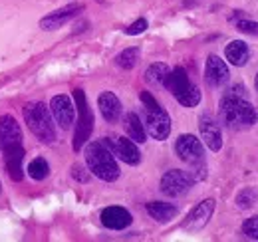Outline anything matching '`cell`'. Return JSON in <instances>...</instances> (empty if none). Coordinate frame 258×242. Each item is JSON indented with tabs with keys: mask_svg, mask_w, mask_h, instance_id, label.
Masks as SVG:
<instances>
[{
	"mask_svg": "<svg viewBox=\"0 0 258 242\" xmlns=\"http://www.w3.org/2000/svg\"><path fill=\"white\" fill-rule=\"evenodd\" d=\"M254 86H256V91H258V74H256V82H254Z\"/></svg>",
	"mask_w": 258,
	"mask_h": 242,
	"instance_id": "31",
	"label": "cell"
},
{
	"mask_svg": "<svg viewBox=\"0 0 258 242\" xmlns=\"http://www.w3.org/2000/svg\"><path fill=\"white\" fill-rule=\"evenodd\" d=\"M145 127H147V133L157 141H163V139L169 137L171 119H169L167 111L161 105L155 107V109H145Z\"/></svg>",
	"mask_w": 258,
	"mask_h": 242,
	"instance_id": "6",
	"label": "cell"
},
{
	"mask_svg": "<svg viewBox=\"0 0 258 242\" xmlns=\"http://www.w3.org/2000/svg\"><path fill=\"white\" fill-rule=\"evenodd\" d=\"M169 72H171V70H169L167 64H161V62L151 64V66L147 68V72H145V80H147L149 84H153V86H163V82H165V78H167Z\"/></svg>",
	"mask_w": 258,
	"mask_h": 242,
	"instance_id": "22",
	"label": "cell"
},
{
	"mask_svg": "<svg viewBox=\"0 0 258 242\" xmlns=\"http://www.w3.org/2000/svg\"><path fill=\"white\" fill-rule=\"evenodd\" d=\"M177 101L183 105V107H195V105H199V101H201V91L199 88L191 84L189 88L185 91H181L179 95H177Z\"/></svg>",
	"mask_w": 258,
	"mask_h": 242,
	"instance_id": "24",
	"label": "cell"
},
{
	"mask_svg": "<svg viewBox=\"0 0 258 242\" xmlns=\"http://www.w3.org/2000/svg\"><path fill=\"white\" fill-rule=\"evenodd\" d=\"M175 151L179 155V159H183V161L189 163V165H197V163H203V161H205L203 143H201V139H197L191 133L181 135V137L177 139Z\"/></svg>",
	"mask_w": 258,
	"mask_h": 242,
	"instance_id": "7",
	"label": "cell"
},
{
	"mask_svg": "<svg viewBox=\"0 0 258 242\" xmlns=\"http://www.w3.org/2000/svg\"><path fill=\"white\" fill-rule=\"evenodd\" d=\"M232 20H236V28L240 32H244V34H256L258 36V22H252V20L244 18L242 12H238V18H232Z\"/></svg>",
	"mask_w": 258,
	"mask_h": 242,
	"instance_id": "27",
	"label": "cell"
},
{
	"mask_svg": "<svg viewBox=\"0 0 258 242\" xmlns=\"http://www.w3.org/2000/svg\"><path fill=\"white\" fill-rule=\"evenodd\" d=\"M103 143L109 147V151L113 153L119 161H123L127 165H139L141 153L137 149L135 141L125 139V137H113V139H103Z\"/></svg>",
	"mask_w": 258,
	"mask_h": 242,
	"instance_id": "8",
	"label": "cell"
},
{
	"mask_svg": "<svg viewBox=\"0 0 258 242\" xmlns=\"http://www.w3.org/2000/svg\"><path fill=\"white\" fill-rule=\"evenodd\" d=\"M22 159H24V147L16 145L10 149H4V161H6V171L12 177V181H22L24 171H22Z\"/></svg>",
	"mask_w": 258,
	"mask_h": 242,
	"instance_id": "17",
	"label": "cell"
},
{
	"mask_svg": "<svg viewBox=\"0 0 258 242\" xmlns=\"http://www.w3.org/2000/svg\"><path fill=\"white\" fill-rule=\"evenodd\" d=\"M147 30V20L145 18H139L137 22H133L131 26H127L125 28V34L127 36H137V34H141V32Z\"/></svg>",
	"mask_w": 258,
	"mask_h": 242,
	"instance_id": "29",
	"label": "cell"
},
{
	"mask_svg": "<svg viewBox=\"0 0 258 242\" xmlns=\"http://www.w3.org/2000/svg\"><path fill=\"white\" fill-rule=\"evenodd\" d=\"M82 10H84L82 4L64 6V8H60V10H56V12L48 14V16H44V18L40 20V28H42V30H58V28H62L64 24H68L74 16H78Z\"/></svg>",
	"mask_w": 258,
	"mask_h": 242,
	"instance_id": "11",
	"label": "cell"
},
{
	"mask_svg": "<svg viewBox=\"0 0 258 242\" xmlns=\"http://www.w3.org/2000/svg\"><path fill=\"white\" fill-rule=\"evenodd\" d=\"M137 60H139V48H127V50H123V52L115 58V64H117L119 68H123V70H133Z\"/></svg>",
	"mask_w": 258,
	"mask_h": 242,
	"instance_id": "25",
	"label": "cell"
},
{
	"mask_svg": "<svg viewBox=\"0 0 258 242\" xmlns=\"http://www.w3.org/2000/svg\"><path fill=\"white\" fill-rule=\"evenodd\" d=\"M28 175L32 177L34 181H44V179L50 175V165L46 163V159L38 157V159L30 161V165H28Z\"/></svg>",
	"mask_w": 258,
	"mask_h": 242,
	"instance_id": "23",
	"label": "cell"
},
{
	"mask_svg": "<svg viewBox=\"0 0 258 242\" xmlns=\"http://www.w3.org/2000/svg\"><path fill=\"white\" fill-rule=\"evenodd\" d=\"M74 99H76V107H78V113H80L76 133H74V151H80L88 143V139L94 131V113L88 105L84 90H74Z\"/></svg>",
	"mask_w": 258,
	"mask_h": 242,
	"instance_id": "4",
	"label": "cell"
},
{
	"mask_svg": "<svg viewBox=\"0 0 258 242\" xmlns=\"http://www.w3.org/2000/svg\"><path fill=\"white\" fill-rule=\"evenodd\" d=\"M256 191H252V189H242L238 195H236V205L240 207V209H250L254 203H256Z\"/></svg>",
	"mask_w": 258,
	"mask_h": 242,
	"instance_id": "26",
	"label": "cell"
},
{
	"mask_svg": "<svg viewBox=\"0 0 258 242\" xmlns=\"http://www.w3.org/2000/svg\"><path fill=\"white\" fill-rule=\"evenodd\" d=\"M147 212L151 218H155L157 222H171L175 216H177V207H173L171 203H161V201H153V203H147Z\"/></svg>",
	"mask_w": 258,
	"mask_h": 242,
	"instance_id": "20",
	"label": "cell"
},
{
	"mask_svg": "<svg viewBox=\"0 0 258 242\" xmlns=\"http://www.w3.org/2000/svg\"><path fill=\"white\" fill-rule=\"evenodd\" d=\"M86 165L97 179L113 183L119 179V167L115 163V155L103 141H92L86 147Z\"/></svg>",
	"mask_w": 258,
	"mask_h": 242,
	"instance_id": "2",
	"label": "cell"
},
{
	"mask_svg": "<svg viewBox=\"0 0 258 242\" xmlns=\"http://www.w3.org/2000/svg\"><path fill=\"white\" fill-rule=\"evenodd\" d=\"M213 212H215V199H205L203 203H199L193 211L189 212V216H187V220H185L183 226H185L187 230H191V232L201 230V228L211 220Z\"/></svg>",
	"mask_w": 258,
	"mask_h": 242,
	"instance_id": "13",
	"label": "cell"
},
{
	"mask_svg": "<svg viewBox=\"0 0 258 242\" xmlns=\"http://www.w3.org/2000/svg\"><path fill=\"white\" fill-rule=\"evenodd\" d=\"M193 177L187 171H167L161 177V193L167 197H181L185 193H189V189L193 187Z\"/></svg>",
	"mask_w": 258,
	"mask_h": 242,
	"instance_id": "5",
	"label": "cell"
},
{
	"mask_svg": "<svg viewBox=\"0 0 258 242\" xmlns=\"http://www.w3.org/2000/svg\"><path fill=\"white\" fill-rule=\"evenodd\" d=\"M125 129H127V135L131 141L135 143H145V129H143V123L137 117V113H127L125 115Z\"/></svg>",
	"mask_w": 258,
	"mask_h": 242,
	"instance_id": "21",
	"label": "cell"
},
{
	"mask_svg": "<svg viewBox=\"0 0 258 242\" xmlns=\"http://www.w3.org/2000/svg\"><path fill=\"white\" fill-rule=\"evenodd\" d=\"M242 232L246 234V238L258 240V214L244 220V224H242Z\"/></svg>",
	"mask_w": 258,
	"mask_h": 242,
	"instance_id": "28",
	"label": "cell"
},
{
	"mask_svg": "<svg viewBox=\"0 0 258 242\" xmlns=\"http://www.w3.org/2000/svg\"><path fill=\"white\" fill-rule=\"evenodd\" d=\"M225 58L232 66H246V62L250 58V48H248V44L246 42H242V40H232L228 46L225 48Z\"/></svg>",
	"mask_w": 258,
	"mask_h": 242,
	"instance_id": "18",
	"label": "cell"
},
{
	"mask_svg": "<svg viewBox=\"0 0 258 242\" xmlns=\"http://www.w3.org/2000/svg\"><path fill=\"white\" fill-rule=\"evenodd\" d=\"M131 214L123 207H107L101 212V224L111 230H123L131 224Z\"/></svg>",
	"mask_w": 258,
	"mask_h": 242,
	"instance_id": "15",
	"label": "cell"
},
{
	"mask_svg": "<svg viewBox=\"0 0 258 242\" xmlns=\"http://www.w3.org/2000/svg\"><path fill=\"white\" fill-rule=\"evenodd\" d=\"M22 145V131L18 121L12 115H2L0 117V149H10Z\"/></svg>",
	"mask_w": 258,
	"mask_h": 242,
	"instance_id": "12",
	"label": "cell"
},
{
	"mask_svg": "<svg viewBox=\"0 0 258 242\" xmlns=\"http://www.w3.org/2000/svg\"><path fill=\"white\" fill-rule=\"evenodd\" d=\"M221 121L226 123L230 129H248L256 123L258 115L252 103H248L242 95L226 93L221 99Z\"/></svg>",
	"mask_w": 258,
	"mask_h": 242,
	"instance_id": "1",
	"label": "cell"
},
{
	"mask_svg": "<svg viewBox=\"0 0 258 242\" xmlns=\"http://www.w3.org/2000/svg\"><path fill=\"white\" fill-rule=\"evenodd\" d=\"M82 171H84V169H82L80 165H74V169H72V175H74L76 179H80V181H88V175H84Z\"/></svg>",
	"mask_w": 258,
	"mask_h": 242,
	"instance_id": "30",
	"label": "cell"
},
{
	"mask_svg": "<svg viewBox=\"0 0 258 242\" xmlns=\"http://www.w3.org/2000/svg\"><path fill=\"white\" fill-rule=\"evenodd\" d=\"M199 129H201V137L205 141V145L211 151H221L223 147V133H221V125L217 119L209 113H203L199 117Z\"/></svg>",
	"mask_w": 258,
	"mask_h": 242,
	"instance_id": "9",
	"label": "cell"
},
{
	"mask_svg": "<svg viewBox=\"0 0 258 242\" xmlns=\"http://www.w3.org/2000/svg\"><path fill=\"white\" fill-rule=\"evenodd\" d=\"M97 105H99V111L103 115V119L109 121V123H115L121 115V101L117 99L115 93L111 91H103L99 97H97Z\"/></svg>",
	"mask_w": 258,
	"mask_h": 242,
	"instance_id": "16",
	"label": "cell"
},
{
	"mask_svg": "<svg viewBox=\"0 0 258 242\" xmlns=\"http://www.w3.org/2000/svg\"><path fill=\"white\" fill-rule=\"evenodd\" d=\"M0 191H2V185H0Z\"/></svg>",
	"mask_w": 258,
	"mask_h": 242,
	"instance_id": "32",
	"label": "cell"
},
{
	"mask_svg": "<svg viewBox=\"0 0 258 242\" xmlns=\"http://www.w3.org/2000/svg\"><path fill=\"white\" fill-rule=\"evenodd\" d=\"M50 109H52V115L56 123L62 127V129H70L72 123L76 119V105L72 103V99L68 95H54L52 101H50Z\"/></svg>",
	"mask_w": 258,
	"mask_h": 242,
	"instance_id": "10",
	"label": "cell"
},
{
	"mask_svg": "<svg viewBox=\"0 0 258 242\" xmlns=\"http://www.w3.org/2000/svg\"><path fill=\"white\" fill-rule=\"evenodd\" d=\"M163 86H165L167 90L177 97L181 91H185L189 86H191V80H189V76H187V72H185L183 68H175L173 72H169V74H167V78H165Z\"/></svg>",
	"mask_w": 258,
	"mask_h": 242,
	"instance_id": "19",
	"label": "cell"
},
{
	"mask_svg": "<svg viewBox=\"0 0 258 242\" xmlns=\"http://www.w3.org/2000/svg\"><path fill=\"white\" fill-rule=\"evenodd\" d=\"M24 121L28 129L42 141V143H54L56 141V127L50 117V109L42 101H30L22 109Z\"/></svg>",
	"mask_w": 258,
	"mask_h": 242,
	"instance_id": "3",
	"label": "cell"
},
{
	"mask_svg": "<svg viewBox=\"0 0 258 242\" xmlns=\"http://www.w3.org/2000/svg\"><path fill=\"white\" fill-rule=\"evenodd\" d=\"M228 68L219 56H209L207 66H205V78L209 82V86L213 88H221L228 82Z\"/></svg>",
	"mask_w": 258,
	"mask_h": 242,
	"instance_id": "14",
	"label": "cell"
}]
</instances>
